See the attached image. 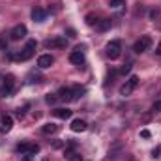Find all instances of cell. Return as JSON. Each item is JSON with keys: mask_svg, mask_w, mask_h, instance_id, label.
<instances>
[{"mask_svg": "<svg viewBox=\"0 0 161 161\" xmlns=\"http://www.w3.org/2000/svg\"><path fill=\"white\" fill-rule=\"evenodd\" d=\"M129 71H131V64H125V66H122V69H120L122 75H125V73H129Z\"/></svg>", "mask_w": 161, "mask_h": 161, "instance_id": "7402d4cb", "label": "cell"}, {"mask_svg": "<svg viewBox=\"0 0 161 161\" xmlns=\"http://www.w3.org/2000/svg\"><path fill=\"white\" fill-rule=\"evenodd\" d=\"M137 84H139V77H137V75H131V77L120 86V96H131L133 90L137 88Z\"/></svg>", "mask_w": 161, "mask_h": 161, "instance_id": "3957f363", "label": "cell"}, {"mask_svg": "<svg viewBox=\"0 0 161 161\" xmlns=\"http://www.w3.org/2000/svg\"><path fill=\"white\" fill-rule=\"evenodd\" d=\"M56 96H58V99H62V101H73V97H71V88L62 86Z\"/></svg>", "mask_w": 161, "mask_h": 161, "instance_id": "5bb4252c", "label": "cell"}, {"mask_svg": "<svg viewBox=\"0 0 161 161\" xmlns=\"http://www.w3.org/2000/svg\"><path fill=\"white\" fill-rule=\"evenodd\" d=\"M105 51H107V56L111 58V60H116L118 56H120L122 53V43L120 40H113L107 43V47H105Z\"/></svg>", "mask_w": 161, "mask_h": 161, "instance_id": "7a4b0ae2", "label": "cell"}, {"mask_svg": "<svg viewBox=\"0 0 161 161\" xmlns=\"http://www.w3.org/2000/svg\"><path fill=\"white\" fill-rule=\"evenodd\" d=\"M56 99H58V96H56V94H47V96H45V101H47L49 105H54V103H56Z\"/></svg>", "mask_w": 161, "mask_h": 161, "instance_id": "ffe728a7", "label": "cell"}, {"mask_svg": "<svg viewBox=\"0 0 161 161\" xmlns=\"http://www.w3.org/2000/svg\"><path fill=\"white\" fill-rule=\"evenodd\" d=\"M156 54H159V56H161V43L158 45V49H156Z\"/></svg>", "mask_w": 161, "mask_h": 161, "instance_id": "83f0119b", "label": "cell"}, {"mask_svg": "<svg viewBox=\"0 0 161 161\" xmlns=\"http://www.w3.org/2000/svg\"><path fill=\"white\" fill-rule=\"evenodd\" d=\"M23 161H32V156H25V158H23Z\"/></svg>", "mask_w": 161, "mask_h": 161, "instance_id": "f1b7e54d", "label": "cell"}, {"mask_svg": "<svg viewBox=\"0 0 161 161\" xmlns=\"http://www.w3.org/2000/svg\"><path fill=\"white\" fill-rule=\"evenodd\" d=\"M150 17H152V19H156V17H158V9H154V11L150 13Z\"/></svg>", "mask_w": 161, "mask_h": 161, "instance_id": "4316f807", "label": "cell"}, {"mask_svg": "<svg viewBox=\"0 0 161 161\" xmlns=\"http://www.w3.org/2000/svg\"><path fill=\"white\" fill-rule=\"evenodd\" d=\"M124 6V0H111V8H120Z\"/></svg>", "mask_w": 161, "mask_h": 161, "instance_id": "603a6c76", "label": "cell"}, {"mask_svg": "<svg viewBox=\"0 0 161 161\" xmlns=\"http://www.w3.org/2000/svg\"><path fill=\"white\" fill-rule=\"evenodd\" d=\"M111 26H113V21H111V19H101V21H97L96 30H97V32H107Z\"/></svg>", "mask_w": 161, "mask_h": 161, "instance_id": "9a60e30c", "label": "cell"}, {"mask_svg": "<svg viewBox=\"0 0 161 161\" xmlns=\"http://www.w3.org/2000/svg\"><path fill=\"white\" fill-rule=\"evenodd\" d=\"M68 161H82V158H80L79 154H73V156H69V158H68Z\"/></svg>", "mask_w": 161, "mask_h": 161, "instance_id": "d4e9b609", "label": "cell"}, {"mask_svg": "<svg viewBox=\"0 0 161 161\" xmlns=\"http://www.w3.org/2000/svg\"><path fill=\"white\" fill-rule=\"evenodd\" d=\"M150 45H152V38H150V36H141V40L135 41L133 51H135L137 54H141V53L148 51V47H150Z\"/></svg>", "mask_w": 161, "mask_h": 161, "instance_id": "5b68a950", "label": "cell"}, {"mask_svg": "<svg viewBox=\"0 0 161 161\" xmlns=\"http://www.w3.org/2000/svg\"><path fill=\"white\" fill-rule=\"evenodd\" d=\"M53 113H54V116L60 118V120H68V118H71V114H73V111H69V109H54Z\"/></svg>", "mask_w": 161, "mask_h": 161, "instance_id": "2e32d148", "label": "cell"}, {"mask_svg": "<svg viewBox=\"0 0 161 161\" xmlns=\"http://www.w3.org/2000/svg\"><path fill=\"white\" fill-rule=\"evenodd\" d=\"M88 129V124L84 120H80V118H75V120L71 122V131H75V133H82V131H86Z\"/></svg>", "mask_w": 161, "mask_h": 161, "instance_id": "7c38bea8", "label": "cell"}, {"mask_svg": "<svg viewBox=\"0 0 161 161\" xmlns=\"http://www.w3.org/2000/svg\"><path fill=\"white\" fill-rule=\"evenodd\" d=\"M45 45H47V49H66L68 40H66L64 36H56V38L47 40V41H45Z\"/></svg>", "mask_w": 161, "mask_h": 161, "instance_id": "8992f818", "label": "cell"}, {"mask_svg": "<svg viewBox=\"0 0 161 161\" xmlns=\"http://www.w3.org/2000/svg\"><path fill=\"white\" fill-rule=\"evenodd\" d=\"M141 137H142V139H150V131H148V129H142V131H141Z\"/></svg>", "mask_w": 161, "mask_h": 161, "instance_id": "484cf974", "label": "cell"}, {"mask_svg": "<svg viewBox=\"0 0 161 161\" xmlns=\"http://www.w3.org/2000/svg\"><path fill=\"white\" fill-rule=\"evenodd\" d=\"M45 19H47V11H45L43 8H38V6H36V8L32 9V21H34V23H43Z\"/></svg>", "mask_w": 161, "mask_h": 161, "instance_id": "30bf717a", "label": "cell"}, {"mask_svg": "<svg viewBox=\"0 0 161 161\" xmlns=\"http://www.w3.org/2000/svg\"><path fill=\"white\" fill-rule=\"evenodd\" d=\"M86 25H90V26L97 25V17H96L94 13H88V15H86Z\"/></svg>", "mask_w": 161, "mask_h": 161, "instance_id": "d6986e66", "label": "cell"}, {"mask_svg": "<svg viewBox=\"0 0 161 161\" xmlns=\"http://www.w3.org/2000/svg\"><path fill=\"white\" fill-rule=\"evenodd\" d=\"M13 86H15V77H13V75H6L4 86H2V90H0V96H9L11 90H13Z\"/></svg>", "mask_w": 161, "mask_h": 161, "instance_id": "ba28073f", "label": "cell"}, {"mask_svg": "<svg viewBox=\"0 0 161 161\" xmlns=\"http://www.w3.org/2000/svg\"><path fill=\"white\" fill-rule=\"evenodd\" d=\"M17 150L21 152V154H25V156H36L38 152H40V144H34V142H19L17 144Z\"/></svg>", "mask_w": 161, "mask_h": 161, "instance_id": "277c9868", "label": "cell"}, {"mask_svg": "<svg viewBox=\"0 0 161 161\" xmlns=\"http://www.w3.org/2000/svg\"><path fill=\"white\" fill-rule=\"evenodd\" d=\"M152 111H154V113H161V99H159V101H156V103L152 105Z\"/></svg>", "mask_w": 161, "mask_h": 161, "instance_id": "44dd1931", "label": "cell"}, {"mask_svg": "<svg viewBox=\"0 0 161 161\" xmlns=\"http://www.w3.org/2000/svg\"><path fill=\"white\" fill-rule=\"evenodd\" d=\"M54 64V58L51 56V54H41L40 58H38V66H40L41 69H47V68H51Z\"/></svg>", "mask_w": 161, "mask_h": 161, "instance_id": "8fae6325", "label": "cell"}, {"mask_svg": "<svg viewBox=\"0 0 161 161\" xmlns=\"http://www.w3.org/2000/svg\"><path fill=\"white\" fill-rule=\"evenodd\" d=\"M11 127H13V118L9 114L0 116V133H8V131H11Z\"/></svg>", "mask_w": 161, "mask_h": 161, "instance_id": "9c48e42d", "label": "cell"}, {"mask_svg": "<svg viewBox=\"0 0 161 161\" xmlns=\"http://www.w3.org/2000/svg\"><path fill=\"white\" fill-rule=\"evenodd\" d=\"M36 47H38V41L36 40H28L26 41V45H25V49H23V53H15V54H11L15 60H28L32 54H34V51H36Z\"/></svg>", "mask_w": 161, "mask_h": 161, "instance_id": "6da1fadb", "label": "cell"}, {"mask_svg": "<svg viewBox=\"0 0 161 161\" xmlns=\"http://www.w3.org/2000/svg\"><path fill=\"white\" fill-rule=\"evenodd\" d=\"M26 26L25 25H17V26H13V30L9 32V40L11 41H21L25 36H26Z\"/></svg>", "mask_w": 161, "mask_h": 161, "instance_id": "52a82bcc", "label": "cell"}, {"mask_svg": "<svg viewBox=\"0 0 161 161\" xmlns=\"http://www.w3.org/2000/svg\"><path fill=\"white\" fill-rule=\"evenodd\" d=\"M56 131H58V125L53 124V122H49V124H45V125L41 127V133H43V135H53V133H56Z\"/></svg>", "mask_w": 161, "mask_h": 161, "instance_id": "e0dca14e", "label": "cell"}, {"mask_svg": "<svg viewBox=\"0 0 161 161\" xmlns=\"http://www.w3.org/2000/svg\"><path fill=\"white\" fill-rule=\"evenodd\" d=\"M159 156H161V146H158V148L152 150V158H159Z\"/></svg>", "mask_w": 161, "mask_h": 161, "instance_id": "cb8c5ba5", "label": "cell"}, {"mask_svg": "<svg viewBox=\"0 0 161 161\" xmlns=\"http://www.w3.org/2000/svg\"><path fill=\"white\" fill-rule=\"evenodd\" d=\"M69 62L71 64H75V66H82L84 64V54H82V51H73L71 54H69Z\"/></svg>", "mask_w": 161, "mask_h": 161, "instance_id": "4fadbf2b", "label": "cell"}, {"mask_svg": "<svg viewBox=\"0 0 161 161\" xmlns=\"http://www.w3.org/2000/svg\"><path fill=\"white\" fill-rule=\"evenodd\" d=\"M82 94H84V88H82V86H73V88H71V97H73V101H77Z\"/></svg>", "mask_w": 161, "mask_h": 161, "instance_id": "ac0fdd59", "label": "cell"}]
</instances>
